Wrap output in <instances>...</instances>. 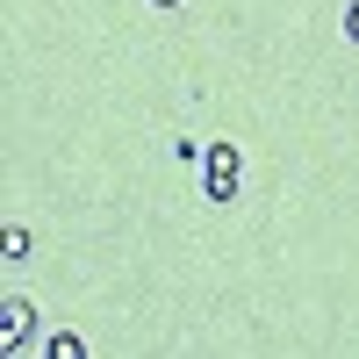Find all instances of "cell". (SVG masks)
<instances>
[{"mask_svg": "<svg viewBox=\"0 0 359 359\" xmlns=\"http://www.w3.org/2000/svg\"><path fill=\"white\" fill-rule=\"evenodd\" d=\"M345 36L359 43V0H345Z\"/></svg>", "mask_w": 359, "mask_h": 359, "instance_id": "5", "label": "cell"}, {"mask_svg": "<svg viewBox=\"0 0 359 359\" xmlns=\"http://www.w3.org/2000/svg\"><path fill=\"white\" fill-rule=\"evenodd\" d=\"M29 252H36V237H29V223H8V230H0V259H8V266H22Z\"/></svg>", "mask_w": 359, "mask_h": 359, "instance_id": "4", "label": "cell"}, {"mask_svg": "<svg viewBox=\"0 0 359 359\" xmlns=\"http://www.w3.org/2000/svg\"><path fill=\"white\" fill-rule=\"evenodd\" d=\"M151 8H180V0H151Z\"/></svg>", "mask_w": 359, "mask_h": 359, "instance_id": "6", "label": "cell"}, {"mask_svg": "<svg viewBox=\"0 0 359 359\" xmlns=\"http://www.w3.org/2000/svg\"><path fill=\"white\" fill-rule=\"evenodd\" d=\"M36 359H86V331H72V323H57V331L43 338Z\"/></svg>", "mask_w": 359, "mask_h": 359, "instance_id": "3", "label": "cell"}, {"mask_svg": "<svg viewBox=\"0 0 359 359\" xmlns=\"http://www.w3.org/2000/svg\"><path fill=\"white\" fill-rule=\"evenodd\" d=\"M36 302H29V294H0V352L8 359H22L29 352V338H36Z\"/></svg>", "mask_w": 359, "mask_h": 359, "instance_id": "2", "label": "cell"}, {"mask_svg": "<svg viewBox=\"0 0 359 359\" xmlns=\"http://www.w3.org/2000/svg\"><path fill=\"white\" fill-rule=\"evenodd\" d=\"M22 359H36V352H22Z\"/></svg>", "mask_w": 359, "mask_h": 359, "instance_id": "7", "label": "cell"}, {"mask_svg": "<svg viewBox=\"0 0 359 359\" xmlns=\"http://www.w3.org/2000/svg\"><path fill=\"white\" fill-rule=\"evenodd\" d=\"M237 187H245V151L237 144H201V194L208 201H237Z\"/></svg>", "mask_w": 359, "mask_h": 359, "instance_id": "1", "label": "cell"}]
</instances>
